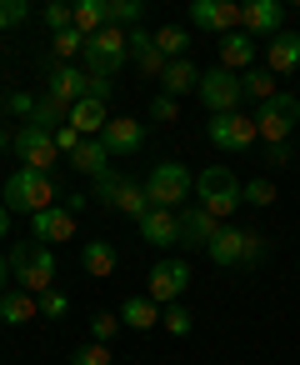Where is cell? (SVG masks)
<instances>
[{"mask_svg": "<svg viewBox=\"0 0 300 365\" xmlns=\"http://www.w3.org/2000/svg\"><path fill=\"white\" fill-rule=\"evenodd\" d=\"M41 315H46V320H66V315H71V295H66V290H46V295H41Z\"/></svg>", "mask_w": 300, "mask_h": 365, "instance_id": "obj_40", "label": "cell"}, {"mask_svg": "<svg viewBox=\"0 0 300 365\" xmlns=\"http://www.w3.org/2000/svg\"><path fill=\"white\" fill-rule=\"evenodd\" d=\"M220 66H225V71H235V76H245V71L255 66V41H250L245 31L220 36Z\"/></svg>", "mask_w": 300, "mask_h": 365, "instance_id": "obj_25", "label": "cell"}, {"mask_svg": "<svg viewBox=\"0 0 300 365\" xmlns=\"http://www.w3.org/2000/svg\"><path fill=\"white\" fill-rule=\"evenodd\" d=\"M295 270H300V255H295Z\"/></svg>", "mask_w": 300, "mask_h": 365, "instance_id": "obj_51", "label": "cell"}, {"mask_svg": "<svg viewBox=\"0 0 300 365\" xmlns=\"http://www.w3.org/2000/svg\"><path fill=\"white\" fill-rule=\"evenodd\" d=\"M240 91H245V101H255V106H265L270 96H280V91H275V71H265V66H250V71L240 76Z\"/></svg>", "mask_w": 300, "mask_h": 365, "instance_id": "obj_29", "label": "cell"}, {"mask_svg": "<svg viewBox=\"0 0 300 365\" xmlns=\"http://www.w3.org/2000/svg\"><path fill=\"white\" fill-rule=\"evenodd\" d=\"M110 26V6L105 0H76V31L90 41V36H100Z\"/></svg>", "mask_w": 300, "mask_h": 365, "instance_id": "obj_28", "label": "cell"}, {"mask_svg": "<svg viewBox=\"0 0 300 365\" xmlns=\"http://www.w3.org/2000/svg\"><path fill=\"white\" fill-rule=\"evenodd\" d=\"M0 365H6V360H0Z\"/></svg>", "mask_w": 300, "mask_h": 365, "instance_id": "obj_52", "label": "cell"}, {"mask_svg": "<svg viewBox=\"0 0 300 365\" xmlns=\"http://www.w3.org/2000/svg\"><path fill=\"white\" fill-rule=\"evenodd\" d=\"M86 81H90V71L86 66H46V101H56V106H76V101H86Z\"/></svg>", "mask_w": 300, "mask_h": 365, "instance_id": "obj_12", "label": "cell"}, {"mask_svg": "<svg viewBox=\"0 0 300 365\" xmlns=\"http://www.w3.org/2000/svg\"><path fill=\"white\" fill-rule=\"evenodd\" d=\"M0 110H6V106H0Z\"/></svg>", "mask_w": 300, "mask_h": 365, "instance_id": "obj_53", "label": "cell"}, {"mask_svg": "<svg viewBox=\"0 0 300 365\" xmlns=\"http://www.w3.org/2000/svg\"><path fill=\"white\" fill-rule=\"evenodd\" d=\"M265 160H270V165H290V160H295V145H290V140H285V145H265Z\"/></svg>", "mask_w": 300, "mask_h": 365, "instance_id": "obj_45", "label": "cell"}, {"mask_svg": "<svg viewBox=\"0 0 300 365\" xmlns=\"http://www.w3.org/2000/svg\"><path fill=\"white\" fill-rule=\"evenodd\" d=\"M200 66L195 61H170L165 66V76H160V96H170V101H180V96H190V91H200Z\"/></svg>", "mask_w": 300, "mask_h": 365, "instance_id": "obj_21", "label": "cell"}, {"mask_svg": "<svg viewBox=\"0 0 300 365\" xmlns=\"http://www.w3.org/2000/svg\"><path fill=\"white\" fill-rule=\"evenodd\" d=\"M46 26H51V36H56V31H71V26H76V6L51 0V6H46Z\"/></svg>", "mask_w": 300, "mask_h": 365, "instance_id": "obj_39", "label": "cell"}, {"mask_svg": "<svg viewBox=\"0 0 300 365\" xmlns=\"http://www.w3.org/2000/svg\"><path fill=\"white\" fill-rule=\"evenodd\" d=\"M130 185V175H120V170H105L100 180H90V195H95V205H105V210H115L120 205V190Z\"/></svg>", "mask_w": 300, "mask_h": 365, "instance_id": "obj_31", "label": "cell"}, {"mask_svg": "<svg viewBox=\"0 0 300 365\" xmlns=\"http://www.w3.org/2000/svg\"><path fill=\"white\" fill-rule=\"evenodd\" d=\"M36 106H41V101H36L31 91H11V96H6V110H11V115H21L26 125H31V115H36Z\"/></svg>", "mask_w": 300, "mask_h": 365, "instance_id": "obj_41", "label": "cell"}, {"mask_svg": "<svg viewBox=\"0 0 300 365\" xmlns=\"http://www.w3.org/2000/svg\"><path fill=\"white\" fill-rule=\"evenodd\" d=\"M240 185H245V180H240L230 165H205V170L195 175V205H200V210H210V215L225 225V220L245 205Z\"/></svg>", "mask_w": 300, "mask_h": 365, "instance_id": "obj_2", "label": "cell"}, {"mask_svg": "<svg viewBox=\"0 0 300 365\" xmlns=\"http://www.w3.org/2000/svg\"><path fill=\"white\" fill-rule=\"evenodd\" d=\"M71 165H76L81 175H90V180H100V175L110 170V155H105V145H100V140H81V145H76V155H71Z\"/></svg>", "mask_w": 300, "mask_h": 365, "instance_id": "obj_26", "label": "cell"}, {"mask_svg": "<svg viewBox=\"0 0 300 365\" xmlns=\"http://www.w3.org/2000/svg\"><path fill=\"white\" fill-rule=\"evenodd\" d=\"M240 195H245V205H255V210H270L280 190H275V180H270V175H250V180L240 185Z\"/></svg>", "mask_w": 300, "mask_h": 365, "instance_id": "obj_33", "label": "cell"}, {"mask_svg": "<svg viewBox=\"0 0 300 365\" xmlns=\"http://www.w3.org/2000/svg\"><path fill=\"white\" fill-rule=\"evenodd\" d=\"M190 21L205 36H230V31H240V6H235V0H195Z\"/></svg>", "mask_w": 300, "mask_h": 365, "instance_id": "obj_14", "label": "cell"}, {"mask_svg": "<svg viewBox=\"0 0 300 365\" xmlns=\"http://www.w3.org/2000/svg\"><path fill=\"white\" fill-rule=\"evenodd\" d=\"M205 135H210V145H220V150H250L255 140H260V130H255V115H245V110H230V115H210L205 120Z\"/></svg>", "mask_w": 300, "mask_h": 365, "instance_id": "obj_9", "label": "cell"}, {"mask_svg": "<svg viewBox=\"0 0 300 365\" xmlns=\"http://www.w3.org/2000/svg\"><path fill=\"white\" fill-rule=\"evenodd\" d=\"M260 260H265V240H260V235H250V250H245V270H255Z\"/></svg>", "mask_w": 300, "mask_h": 365, "instance_id": "obj_47", "label": "cell"}, {"mask_svg": "<svg viewBox=\"0 0 300 365\" xmlns=\"http://www.w3.org/2000/svg\"><path fill=\"white\" fill-rule=\"evenodd\" d=\"M115 210H120V215H130V220L140 225V220L150 215V200H145V185H140V180H130V185L120 190V205H115Z\"/></svg>", "mask_w": 300, "mask_h": 365, "instance_id": "obj_34", "label": "cell"}, {"mask_svg": "<svg viewBox=\"0 0 300 365\" xmlns=\"http://www.w3.org/2000/svg\"><path fill=\"white\" fill-rule=\"evenodd\" d=\"M130 66H135L140 76H155V81L165 76V66H170V61L160 56V46H155V31H140V26L130 31Z\"/></svg>", "mask_w": 300, "mask_h": 365, "instance_id": "obj_17", "label": "cell"}, {"mask_svg": "<svg viewBox=\"0 0 300 365\" xmlns=\"http://www.w3.org/2000/svg\"><path fill=\"white\" fill-rule=\"evenodd\" d=\"M140 16H145L140 0H110V26H115V31H125V26L135 31V21H140Z\"/></svg>", "mask_w": 300, "mask_h": 365, "instance_id": "obj_38", "label": "cell"}, {"mask_svg": "<svg viewBox=\"0 0 300 365\" xmlns=\"http://www.w3.org/2000/svg\"><path fill=\"white\" fill-rule=\"evenodd\" d=\"M11 150L21 155L26 170H51V175H56L61 150H56V135H51V130H41V125H21L16 140H11Z\"/></svg>", "mask_w": 300, "mask_h": 365, "instance_id": "obj_10", "label": "cell"}, {"mask_svg": "<svg viewBox=\"0 0 300 365\" xmlns=\"http://www.w3.org/2000/svg\"><path fill=\"white\" fill-rule=\"evenodd\" d=\"M140 240L155 245V250L180 245V210H150V215L140 220Z\"/></svg>", "mask_w": 300, "mask_h": 365, "instance_id": "obj_18", "label": "cell"}, {"mask_svg": "<svg viewBox=\"0 0 300 365\" xmlns=\"http://www.w3.org/2000/svg\"><path fill=\"white\" fill-rule=\"evenodd\" d=\"M180 115V101H170V96H155L150 101V120H160V125H170Z\"/></svg>", "mask_w": 300, "mask_h": 365, "instance_id": "obj_44", "label": "cell"}, {"mask_svg": "<svg viewBox=\"0 0 300 365\" xmlns=\"http://www.w3.org/2000/svg\"><path fill=\"white\" fill-rule=\"evenodd\" d=\"M215 230H220V220H215L210 210H200V205L180 210V245H185V250H205V245L215 240Z\"/></svg>", "mask_w": 300, "mask_h": 365, "instance_id": "obj_19", "label": "cell"}, {"mask_svg": "<svg viewBox=\"0 0 300 365\" xmlns=\"http://www.w3.org/2000/svg\"><path fill=\"white\" fill-rule=\"evenodd\" d=\"M81 66H86L90 76H110V81H115V71H120V66H130V31L105 26L100 36H90V41H86V56H81Z\"/></svg>", "mask_w": 300, "mask_h": 365, "instance_id": "obj_5", "label": "cell"}, {"mask_svg": "<svg viewBox=\"0 0 300 365\" xmlns=\"http://www.w3.org/2000/svg\"><path fill=\"white\" fill-rule=\"evenodd\" d=\"M205 250H210V260H215V265H225V270H245L250 230H240V225H220V230H215V240H210Z\"/></svg>", "mask_w": 300, "mask_h": 365, "instance_id": "obj_16", "label": "cell"}, {"mask_svg": "<svg viewBox=\"0 0 300 365\" xmlns=\"http://www.w3.org/2000/svg\"><path fill=\"white\" fill-rule=\"evenodd\" d=\"M140 185H145L150 210H180V205L195 195V175L185 170V160H160Z\"/></svg>", "mask_w": 300, "mask_h": 365, "instance_id": "obj_4", "label": "cell"}, {"mask_svg": "<svg viewBox=\"0 0 300 365\" xmlns=\"http://www.w3.org/2000/svg\"><path fill=\"white\" fill-rule=\"evenodd\" d=\"M6 235H11V210L0 205V240H6Z\"/></svg>", "mask_w": 300, "mask_h": 365, "instance_id": "obj_49", "label": "cell"}, {"mask_svg": "<svg viewBox=\"0 0 300 365\" xmlns=\"http://www.w3.org/2000/svg\"><path fill=\"white\" fill-rule=\"evenodd\" d=\"M0 205H6L11 215H41L51 205H61V180L51 170H16L6 180V190H0Z\"/></svg>", "mask_w": 300, "mask_h": 365, "instance_id": "obj_1", "label": "cell"}, {"mask_svg": "<svg viewBox=\"0 0 300 365\" xmlns=\"http://www.w3.org/2000/svg\"><path fill=\"white\" fill-rule=\"evenodd\" d=\"M190 290V265L180 255H160L150 270H145V295L155 305H180V295Z\"/></svg>", "mask_w": 300, "mask_h": 365, "instance_id": "obj_6", "label": "cell"}, {"mask_svg": "<svg viewBox=\"0 0 300 365\" xmlns=\"http://www.w3.org/2000/svg\"><path fill=\"white\" fill-rule=\"evenodd\" d=\"M51 51H56V61L61 66H76V56H86V36L71 26V31H56L51 36Z\"/></svg>", "mask_w": 300, "mask_h": 365, "instance_id": "obj_32", "label": "cell"}, {"mask_svg": "<svg viewBox=\"0 0 300 365\" xmlns=\"http://www.w3.org/2000/svg\"><path fill=\"white\" fill-rule=\"evenodd\" d=\"M100 145H105L110 160H115V155H140V150H145V125L130 120V115H110V125L100 130Z\"/></svg>", "mask_w": 300, "mask_h": 365, "instance_id": "obj_15", "label": "cell"}, {"mask_svg": "<svg viewBox=\"0 0 300 365\" xmlns=\"http://www.w3.org/2000/svg\"><path fill=\"white\" fill-rule=\"evenodd\" d=\"M240 31L250 41H275L285 31V6L280 0H245L240 6Z\"/></svg>", "mask_w": 300, "mask_h": 365, "instance_id": "obj_11", "label": "cell"}, {"mask_svg": "<svg viewBox=\"0 0 300 365\" xmlns=\"http://www.w3.org/2000/svg\"><path fill=\"white\" fill-rule=\"evenodd\" d=\"M36 315H41V295L21 290V285H11L6 295H0V325H26Z\"/></svg>", "mask_w": 300, "mask_h": 365, "instance_id": "obj_24", "label": "cell"}, {"mask_svg": "<svg viewBox=\"0 0 300 365\" xmlns=\"http://www.w3.org/2000/svg\"><path fill=\"white\" fill-rule=\"evenodd\" d=\"M200 106L210 110V115H230V110H240V101H245V91H240V76L235 71H225V66H210L205 76H200Z\"/></svg>", "mask_w": 300, "mask_h": 365, "instance_id": "obj_7", "label": "cell"}, {"mask_svg": "<svg viewBox=\"0 0 300 365\" xmlns=\"http://www.w3.org/2000/svg\"><path fill=\"white\" fill-rule=\"evenodd\" d=\"M56 270H61V260H56L51 245H36V240L11 245V275H16L21 290H31V295L56 290Z\"/></svg>", "mask_w": 300, "mask_h": 365, "instance_id": "obj_3", "label": "cell"}, {"mask_svg": "<svg viewBox=\"0 0 300 365\" xmlns=\"http://www.w3.org/2000/svg\"><path fill=\"white\" fill-rule=\"evenodd\" d=\"M71 365H115V355H110V345L86 340V345H76V350H71Z\"/></svg>", "mask_w": 300, "mask_h": 365, "instance_id": "obj_37", "label": "cell"}, {"mask_svg": "<svg viewBox=\"0 0 300 365\" xmlns=\"http://www.w3.org/2000/svg\"><path fill=\"white\" fill-rule=\"evenodd\" d=\"M110 96H115V81H110V76H90V81H86V101H100V106H105Z\"/></svg>", "mask_w": 300, "mask_h": 365, "instance_id": "obj_43", "label": "cell"}, {"mask_svg": "<svg viewBox=\"0 0 300 365\" xmlns=\"http://www.w3.org/2000/svg\"><path fill=\"white\" fill-rule=\"evenodd\" d=\"M76 235V210L71 205H51V210H41V215H31V240L36 245H66Z\"/></svg>", "mask_w": 300, "mask_h": 365, "instance_id": "obj_13", "label": "cell"}, {"mask_svg": "<svg viewBox=\"0 0 300 365\" xmlns=\"http://www.w3.org/2000/svg\"><path fill=\"white\" fill-rule=\"evenodd\" d=\"M16 285V275H11V255H0V295H6Z\"/></svg>", "mask_w": 300, "mask_h": 365, "instance_id": "obj_48", "label": "cell"}, {"mask_svg": "<svg viewBox=\"0 0 300 365\" xmlns=\"http://www.w3.org/2000/svg\"><path fill=\"white\" fill-rule=\"evenodd\" d=\"M31 11H26V0H0V31H11V26H21Z\"/></svg>", "mask_w": 300, "mask_h": 365, "instance_id": "obj_42", "label": "cell"}, {"mask_svg": "<svg viewBox=\"0 0 300 365\" xmlns=\"http://www.w3.org/2000/svg\"><path fill=\"white\" fill-rule=\"evenodd\" d=\"M105 125H110V110H105L100 101H76V106H71V130H76L81 140H100Z\"/></svg>", "mask_w": 300, "mask_h": 365, "instance_id": "obj_22", "label": "cell"}, {"mask_svg": "<svg viewBox=\"0 0 300 365\" xmlns=\"http://www.w3.org/2000/svg\"><path fill=\"white\" fill-rule=\"evenodd\" d=\"M295 125H300V101H295V96H270V101L255 110V130H260L265 145H285Z\"/></svg>", "mask_w": 300, "mask_h": 365, "instance_id": "obj_8", "label": "cell"}, {"mask_svg": "<svg viewBox=\"0 0 300 365\" xmlns=\"http://www.w3.org/2000/svg\"><path fill=\"white\" fill-rule=\"evenodd\" d=\"M160 310H165V305H155L150 295H125L115 315H120L125 330H155V325H160Z\"/></svg>", "mask_w": 300, "mask_h": 365, "instance_id": "obj_23", "label": "cell"}, {"mask_svg": "<svg viewBox=\"0 0 300 365\" xmlns=\"http://www.w3.org/2000/svg\"><path fill=\"white\" fill-rule=\"evenodd\" d=\"M155 46H160L165 61H190V31H180V26H160Z\"/></svg>", "mask_w": 300, "mask_h": 365, "instance_id": "obj_30", "label": "cell"}, {"mask_svg": "<svg viewBox=\"0 0 300 365\" xmlns=\"http://www.w3.org/2000/svg\"><path fill=\"white\" fill-rule=\"evenodd\" d=\"M120 330H125L120 315H110V310H95V315H90V340H95V345H115Z\"/></svg>", "mask_w": 300, "mask_h": 365, "instance_id": "obj_35", "label": "cell"}, {"mask_svg": "<svg viewBox=\"0 0 300 365\" xmlns=\"http://www.w3.org/2000/svg\"><path fill=\"white\" fill-rule=\"evenodd\" d=\"M81 265H86V275L105 280V275L115 270V245H110V240H86V245H81Z\"/></svg>", "mask_w": 300, "mask_h": 365, "instance_id": "obj_27", "label": "cell"}, {"mask_svg": "<svg viewBox=\"0 0 300 365\" xmlns=\"http://www.w3.org/2000/svg\"><path fill=\"white\" fill-rule=\"evenodd\" d=\"M160 325H165L175 340H185V335L195 330V320H190V310H185V305H165V310H160Z\"/></svg>", "mask_w": 300, "mask_h": 365, "instance_id": "obj_36", "label": "cell"}, {"mask_svg": "<svg viewBox=\"0 0 300 365\" xmlns=\"http://www.w3.org/2000/svg\"><path fill=\"white\" fill-rule=\"evenodd\" d=\"M265 71H275V76L300 71V31H280V36L265 46Z\"/></svg>", "mask_w": 300, "mask_h": 365, "instance_id": "obj_20", "label": "cell"}, {"mask_svg": "<svg viewBox=\"0 0 300 365\" xmlns=\"http://www.w3.org/2000/svg\"><path fill=\"white\" fill-rule=\"evenodd\" d=\"M76 145H81V135H76L71 125H66V130H56V150H61V155H76Z\"/></svg>", "mask_w": 300, "mask_h": 365, "instance_id": "obj_46", "label": "cell"}, {"mask_svg": "<svg viewBox=\"0 0 300 365\" xmlns=\"http://www.w3.org/2000/svg\"><path fill=\"white\" fill-rule=\"evenodd\" d=\"M11 140H16V135H11L6 125H0V150H11Z\"/></svg>", "mask_w": 300, "mask_h": 365, "instance_id": "obj_50", "label": "cell"}]
</instances>
